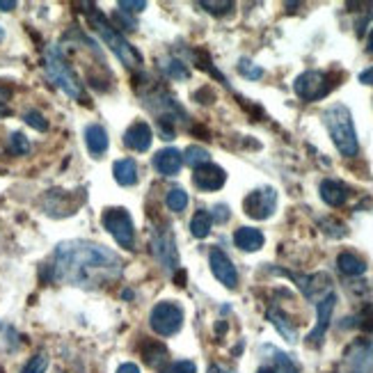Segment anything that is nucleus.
Returning <instances> with one entry per match:
<instances>
[{
	"instance_id": "f257e3e1",
	"label": "nucleus",
	"mask_w": 373,
	"mask_h": 373,
	"mask_svg": "<svg viewBox=\"0 0 373 373\" xmlns=\"http://www.w3.org/2000/svg\"><path fill=\"white\" fill-rule=\"evenodd\" d=\"M53 277L76 287L108 282L121 273L119 256L104 245L90 241H67L60 243L53 263Z\"/></svg>"
},
{
	"instance_id": "f03ea898",
	"label": "nucleus",
	"mask_w": 373,
	"mask_h": 373,
	"mask_svg": "<svg viewBox=\"0 0 373 373\" xmlns=\"http://www.w3.org/2000/svg\"><path fill=\"white\" fill-rule=\"evenodd\" d=\"M323 121L328 126V133L335 147L339 149V154L346 156V158H352L359 152V142H357V133H355V124H352L350 110L344 104H335L330 106L328 110L323 112Z\"/></svg>"
},
{
	"instance_id": "7ed1b4c3",
	"label": "nucleus",
	"mask_w": 373,
	"mask_h": 373,
	"mask_svg": "<svg viewBox=\"0 0 373 373\" xmlns=\"http://www.w3.org/2000/svg\"><path fill=\"white\" fill-rule=\"evenodd\" d=\"M90 23H92V28L99 32L101 39L106 42V46L115 53V58H117L121 64H126L128 69H135V67L142 64V53L135 49V46L128 42V39L121 35L119 30H115V25L108 23L106 16H101L99 12H92Z\"/></svg>"
},
{
	"instance_id": "20e7f679",
	"label": "nucleus",
	"mask_w": 373,
	"mask_h": 373,
	"mask_svg": "<svg viewBox=\"0 0 373 373\" xmlns=\"http://www.w3.org/2000/svg\"><path fill=\"white\" fill-rule=\"evenodd\" d=\"M46 73H49V78L67 94V97H71V99L85 97L83 83H80L76 71L71 69V64L64 60L62 51H60L58 46H49V49H46Z\"/></svg>"
},
{
	"instance_id": "39448f33",
	"label": "nucleus",
	"mask_w": 373,
	"mask_h": 373,
	"mask_svg": "<svg viewBox=\"0 0 373 373\" xmlns=\"http://www.w3.org/2000/svg\"><path fill=\"white\" fill-rule=\"evenodd\" d=\"M104 227L108 229V234L117 241L119 248L133 250L135 248V227L131 220V213L126 208H108L104 213Z\"/></svg>"
},
{
	"instance_id": "423d86ee",
	"label": "nucleus",
	"mask_w": 373,
	"mask_h": 373,
	"mask_svg": "<svg viewBox=\"0 0 373 373\" xmlns=\"http://www.w3.org/2000/svg\"><path fill=\"white\" fill-rule=\"evenodd\" d=\"M152 330L160 337H172L183 325V309L174 302H158L149 314Z\"/></svg>"
},
{
	"instance_id": "0eeeda50",
	"label": "nucleus",
	"mask_w": 373,
	"mask_h": 373,
	"mask_svg": "<svg viewBox=\"0 0 373 373\" xmlns=\"http://www.w3.org/2000/svg\"><path fill=\"white\" fill-rule=\"evenodd\" d=\"M293 90L300 99L304 101H318L323 97H328L332 90L330 76L323 71H304L296 78Z\"/></svg>"
},
{
	"instance_id": "6e6552de",
	"label": "nucleus",
	"mask_w": 373,
	"mask_h": 373,
	"mask_svg": "<svg viewBox=\"0 0 373 373\" xmlns=\"http://www.w3.org/2000/svg\"><path fill=\"white\" fill-rule=\"evenodd\" d=\"M277 208V193L273 188H259L252 191L243 202V211L252 220H268Z\"/></svg>"
},
{
	"instance_id": "1a4fd4ad",
	"label": "nucleus",
	"mask_w": 373,
	"mask_h": 373,
	"mask_svg": "<svg viewBox=\"0 0 373 373\" xmlns=\"http://www.w3.org/2000/svg\"><path fill=\"white\" fill-rule=\"evenodd\" d=\"M152 245H154L156 259L160 261V266H163V268H167V270H179V252H176L174 234L169 232V229L156 234Z\"/></svg>"
},
{
	"instance_id": "9d476101",
	"label": "nucleus",
	"mask_w": 373,
	"mask_h": 373,
	"mask_svg": "<svg viewBox=\"0 0 373 373\" xmlns=\"http://www.w3.org/2000/svg\"><path fill=\"white\" fill-rule=\"evenodd\" d=\"M208 261H211V270L215 275V280L220 284H225L227 289H236L239 284V273H236V266L229 256L222 252L220 248H213L211 254H208Z\"/></svg>"
},
{
	"instance_id": "9b49d317",
	"label": "nucleus",
	"mask_w": 373,
	"mask_h": 373,
	"mask_svg": "<svg viewBox=\"0 0 373 373\" xmlns=\"http://www.w3.org/2000/svg\"><path fill=\"white\" fill-rule=\"evenodd\" d=\"M225 181H227V172L222 167L213 165V163L193 169V183L200 188V191H204V193L220 191V188L225 186Z\"/></svg>"
},
{
	"instance_id": "f8f14e48",
	"label": "nucleus",
	"mask_w": 373,
	"mask_h": 373,
	"mask_svg": "<svg viewBox=\"0 0 373 373\" xmlns=\"http://www.w3.org/2000/svg\"><path fill=\"white\" fill-rule=\"evenodd\" d=\"M335 304H337L335 293H328L321 302L316 304V328L311 330L309 337H307V341L311 346H318L323 341L325 332H328V325H330V318H332V311H335Z\"/></svg>"
},
{
	"instance_id": "ddd939ff",
	"label": "nucleus",
	"mask_w": 373,
	"mask_h": 373,
	"mask_svg": "<svg viewBox=\"0 0 373 373\" xmlns=\"http://www.w3.org/2000/svg\"><path fill=\"white\" fill-rule=\"evenodd\" d=\"M152 140H154V133L145 121H135L124 133V145L131 149V152H138V154L147 152V149L152 147Z\"/></svg>"
},
{
	"instance_id": "4468645a",
	"label": "nucleus",
	"mask_w": 373,
	"mask_h": 373,
	"mask_svg": "<svg viewBox=\"0 0 373 373\" xmlns=\"http://www.w3.org/2000/svg\"><path fill=\"white\" fill-rule=\"evenodd\" d=\"M152 165L158 169V174H163V176H174V174H179V169L183 165V154L174 147L160 149V152L152 158Z\"/></svg>"
},
{
	"instance_id": "2eb2a0df",
	"label": "nucleus",
	"mask_w": 373,
	"mask_h": 373,
	"mask_svg": "<svg viewBox=\"0 0 373 373\" xmlns=\"http://www.w3.org/2000/svg\"><path fill=\"white\" fill-rule=\"evenodd\" d=\"M263 241H266L263 234L254 227H241V229H236V234H234L236 248H241L243 252H256V250L263 248Z\"/></svg>"
},
{
	"instance_id": "dca6fc26",
	"label": "nucleus",
	"mask_w": 373,
	"mask_h": 373,
	"mask_svg": "<svg viewBox=\"0 0 373 373\" xmlns=\"http://www.w3.org/2000/svg\"><path fill=\"white\" fill-rule=\"evenodd\" d=\"M318 191H321V200L328 206H344L346 200H348V188H346L344 183L332 181V179H325Z\"/></svg>"
},
{
	"instance_id": "f3484780",
	"label": "nucleus",
	"mask_w": 373,
	"mask_h": 373,
	"mask_svg": "<svg viewBox=\"0 0 373 373\" xmlns=\"http://www.w3.org/2000/svg\"><path fill=\"white\" fill-rule=\"evenodd\" d=\"M85 145L90 149L92 156H101L108 152V145H110V140H108V133L106 128L101 124H90L85 128Z\"/></svg>"
},
{
	"instance_id": "a211bd4d",
	"label": "nucleus",
	"mask_w": 373,
	"mask_h": 373,
	"mask_svg": "<svg viewBox=\"0 0 373 373\" xmlns=\"http://www.w3.org/2000/svg\"><path fill=\"white\" fill-rule=\"evenodd\" d=\"M112 176L119 186H135L138 183V163L133 158H121L112 165Z\"/></svg>"
},
{
	"instance_id": "6ab92c4d",
	"label": "nucleus",
	"mask_w": 373,
	"mask_h": 373,
	"mask_svg": "<svg viewBox=\"0 0 373 373\" xmlns=\"http://www.w3.org/2000/svg\"><path fill=\"white\" fill-rule=\"evenodd\" d=\"M268 318H270V323L275 325L277 328V332H280V335L287 339V341H291L293 344L296 339H298V332H296V328H293V323L289 321V316L287 314H282L280 309H270L268 311Z\"/></svg>"
},
{
	"instance_id": "aec40b11",
	"label": "nucleus",
	"mask_w": 373,
	"mask_h": 373,
	"mask_svg": "<svg viewBox=\"0 0 373 373\" xmlns=\"http://www.w3.org/2000/svg\"><path fill=\"white\" fill-rule=\"evenodd\" d=\"M337 266L339 270H341L344 275H348V277H357V275H362L364 270H366V263L359 259V256L355 254H350V252H341L337 256Z\"/></svg>"
},
{
	"instance_id": "412c9836",
	"label": "nucleus",
	"mask_w": 373,
	"mask_h": 373,
	"mask_svg": "<svg viewBox=\"0 0 373 373\" xmlns=\"http://www.w3.org/2000/svg\"><path fill=\"white\" fill-rule=\"evenodd\" d=\"M211 227H213V220H211V213L208 211H197L193 215L191 220V234L195 239H206L211 234Z\"/></svg>"
},
{
	"instance_id": "4be33fe9",
	"label": "nucleus",
	"mask_w": 373,
	"mask_h": 373,
	"mask_svg": "<svg viewBox=\"0 0 373 373\" xmlns=\"http://www.w3.org/2000/svg\"><path fill=\"white\" fill-rule=\"evenodd\" d=\"M183 163H188L193 169H197V167L208 165V163H211V154H208L204 147L191 145L186 152H183Z\"/></svg>"
},
{
	"instance_id": "5701e85b",
	"label": "nucleus",
	"mask_w": 373,
	"mask_h": 373,
	"mask_svg": "<svg viewBox=\"0 0 373 373\" xmlns=\"http://www.w3.org/2000/svg\"><path fill=\"white\" fill-rule=\"evenodd\" d=\"M165 204L169 211L174 213H181L183 208L188 206V193L183 188H169L167 191V197H165Z\"/></svg>"
},
{
	"instance_id": "b1692460",
	"label": "nucleus",
	"mask_w": 373,
	"mask_h": 373,
	"mask_svg": "<svg viewBox=\"0 0 373 373\" xmlns=\"http://www.w3.org/2000/svg\"><path fill=\"white\" fill-rule=\"evenodd\" d=\"M142 355H145L147 364L156 366V364L165 362L167 350H165V346H160L158 341H149V344H145V348H142Z\"/></svg>"
},
{
	"instance_id": "393cba45",
	"label": "nucleus",
	"mask_w": 373,
	"mask_h": 373,
	"mask_svg": "<svg viewBox=\"0 0 373 373\" xmlns=\"http://www.w3.org/2000/svg\"><path fill=\"white\" fill-rule=\"evenodd\" d=\"M163 71H165L169 78H176V80H188V76H191L186 67H183V62H179V60L174 58L163 60Z\"/></svg>"
},
{
	"instance_id": "a878e982",
	"label": "nucleus",
	"mask_w": 373,
	"mask_h": 373,
	"mask_svg": "<svg viewBox=\"0 0 373 373\" xmlns=\"http://www.w3.org/2000/svg\"><path fill=\"white\" fill-rule=\"evenodd\" d=\"M30 140L25 138L23 133H12L10 135V152L14 154V156H25V154H30Z\"/></svg>"
},
{
	"instance_id": "bb28decb",
	"label": "nucleus",
	"mask_w": 373,
	"mask_h": 373,
	"mask_svg": "<svg viewBox=\"0 0 373 373\" xmlns=\"http://www.w3.org/2000/svg\"><path fill=\"white\" fill-rule=\"evenodd\" d=\"M23 121H25L28 126L35 128V131H39V133L49 131V119H46L39 110H28V112L23 115Z\"/></svg>"
},
{
	"instance_id": "cd10ccee",
	"label": "nucleus",
	"mask_w": 373,
	"mask_h": 373,
	"mask_svg": "<svg viewBox=\"0 0 373 373\" xmlns=\"http://www.w3.org/2000/svg\"><path fill=\"white\" fill-rule=\"evenodd\" d=\"M200 8H204V10L208 12V14L220 16V14H227V12H232V10H234V3H229V0H222V3H211V0H202Z\"/></svg>"
},
{
	"instance_id": "c85d7f7f",
	"label": "nucleus",
	"mask_w": 373,
	"mask_h": 373,
	"mask_svg": "<svg viewBox=\"0 0 373 373\" xmlns=\"http://www.w3.org/2000/svg\"><path fill=\"white\" fill-rule=\"evenodd\" d=\"M239 71H241L243 78H250V80H259L263 76L261 67H256L254 62H250V60H245V58H243L241 62H239Z\"/></svg>"
},
{
	"instance_id": "c756f323",
	"label": "nucleus",
	"mask_w": 373,
	"mask_h": 373,
	"mask_svg": "<svg viewBox=\"0 0 373 373\" xmlns=\"http://www.w3.org/2000/svg\"><path fill=\"white\" fill-rule=\"evenodd\" d=\"M46 369H49V357L44 352H39V355L30 357V362L23 366L21 373H44Z\"/></svg>"
},
{
	"instance_id": "7c9ffc66",
	"label": "nucleus",
	"mask_w": 373,
	"mask_h": 373,
	"mask_svg": "<svg viewBox=\"0 0 373 373\" xmlns=\"http://www.w3.org/2000/svg\"><path fill=\"white\" fill-rule=\"evenodd\" d=\"M275 352V362H277V373H298V366L293 364V359L289 355H284L280 350H273Z\"/></svg>"
},
{
	"instance_id": "2f4dec72",
	"label": "nucleus",
	"mask_w": 373,
	"mask_h": 373,
	"mask_svg": "<svg viewBox=\"0 0 373 373\" xmlns=\"http://www.w3.org/2000/svg\"><path fill=\"white\" fill-rule=\"evenodd\" d=\"M163 373H197V366L191 359H181V362H174L169 364Z\"/></svg>"
},
{
	"instance_id": "473e14b6",
	"label": "nucleus",
	"mask_w": 373,
	"mask_h": 373,
	"mask_svg": "<svg viewBox=\"0 0 373 373\" xmlns=\"http://www.w3.org/2000/svg\"><path fill=\"white\" fill-rule=\"evenodd\" d=\"M147 8V3H138V0H121L119 10L121 12H142Z\"/></svg>"
},
{
	"instance_id": "72a5a7b5",
	"label": "nucleus",
	"mask_w": 373,
	"mask_h": 373,
	"mask_svg": "<svg viewBox=\"0 0 373 373\" xmlns=\"http://www.w3.org/2000/svg\"><path fill=\"white\" fill-rule=\"evenodd\" d=\"M229 215H232V213H229V208H227L225 204H218V206L213 208L211 220H213V222H227V220H229Z\"/></svg>"
},
{
	"instance_id": "f704fd0d",
	"label": "nucleus",
	"mask_w": 373,
	"mask_h": 373,
	"mask_svg": "<svg viewBox=\"0 0 373 373\" xmlns=\"http://www.w3.org/2000/svg\"><path fill=\"white\" fill-rule=\"evenodd\" d=\"M12 99V92L8 90V87H0V115L8 112V104Z\"/></svg>"
},
{
	"instance_id": "c9c22d12",
	"label": "nucleus",
	"mask_w": 373,
	"mask_h": 373,
	"mask_svg": "<svg viewBox=\"0 0 373 373\" xmlns=\"http://www.w3.org/2000/svg\"><path fill=\"white\" fill-rule=\"evenodd\" d=\"M359 83L373 85V67H369V69H364L362 73H359Z\"/></svg>"
},
{
	"instance_id": "e433bc0d",
	"label": "nucleus",
	"mask_w": 373,
	"mask_h": 373,
	"mask_svg": "<svg viewBox=\"0 0 373 373\" xmlns=\"http://www.w3.org/2000/svg\"><path fill=\"white\" fill-rule=\"evenodd\" d=\"M364 330H373V307H369L364 311V321H362Z\"/></svg>"
},
{
	"instance_id": "4c0bfd02",
	"label": "nucleus",
	"mask_w": 373,
	"mask_h": 373,
	"mask_svg": "<svg viewBox=\"0 0 373 373\" xmlns=\"http://www.w3.org/2000/svg\"><path fill=\"white\" fill-rule=\"evenodd\" d=\"M117 373H140V369H138V364L126 362V364H121V366H119Z\"/></svg>"
},
{
	"instance_id": "58836bf2",
	"label": "nucleus",
	"mask_w": 373,
	"mask_h": 373,
	"mask_svg": "<svg viewBox=\"0 0 373 373\" xmlns=\"http://www.w3.org/2000/svg\"><path fill=\"white\" fill-rule=\"evenodd\" d=\"M16 8L14 0H0V12H12Z\"/></svg>"
},
{
	"instance_id": "ea45409f",
	"label": "nucleus",
	"mask_w": 373,
	"mask_h": 373,
	"mask_svg": "<svg viewBox=\"0 0 373 373\" xmlns=\"http://www.w3.org/2000/svg\"><path fill=\"white\" fill-rule=\"evenodd\" d=\"M366 51L373 53V30H371V35H369V42H366Z\"/></svg>"
},
{
	"instance_id": "a19ab883",
	"label": "nucleus",
	"mask_w": 373,
	"mask_h": 373,
	"mask_svg": "<svg viewBox=\"0 0 373 373\" xmlns=\"http://www.w3.org/2000/svg\"><path fill=\"white\" fill-rule=\"evenodd\" d=\"M256 373H277V369H270V366H261Z\"/></svg>"
},
{
	"instance_id": "79ce46f5",
	"label": "nucleus",
	"mask_w": 373,
	"mask_h": 373,
	"mask_svg": "<svg viewBox=\"0 0 373 373\" xmlns=\"http://www.w3.org/2000/svg\"><path fill=\"white\" fill-rule=\"evenodd\" d=\"M208 373H222V371L218 369V366H211V369H208Z\"/></svg>"
}]
</instances>
